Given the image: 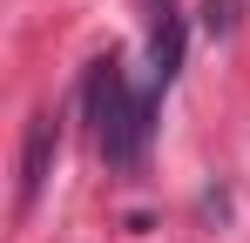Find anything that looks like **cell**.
I'll return each mask as SVG.
<instances>
[{"instance_id": "obj_2", "label": "cell", "mask_w": 250, "mask_h": 243, "mask_svg": "<svg viewBox=\"0 0 250 243\" xmlns=\"http://www.w3.org/2000/svg\"><path fill=\"white\" fill-rule=\"evenodd\" d=\"M54 156H61V115H54V108H34L27 142H21V189H14V216H27V209L41 202L47 176H54Z\"/></svg>"}, {"instance_id": "obj_1", "label": "cell", "mask_w": 250, "mask_h": 243, "mask_svg": "<svg viewBox=\"0 0 250 243\" xmlns=\"http://www.w3.org/2000/svg\"><path fill=\"white\" fill-rule=\"evenodd\" d=\"M82 101H88V122H95V149H102V162L135 176L142 156H149V135H156V101L128 88V68H122L115 47L88 61Z\"/></svg>"}, {"instance_id": "obj_3", "label": "cell", "mask_w": 250, "mask_h": 243, "mask_svg": "<svg viewBox=\"0 0 250 243\" xmlns=\"http://www.w3.org/2000/svg\"><path fill=\"white\" fill-rule=\"evenodd\" d=\"M237 14H244L237 0H209V7H203V27H209V34H230V27H237Z\"/></svg>"}, {"instance_id": "obj_4", "label": "cell", "mask_w": 250, "mask_h": 243, "mask_svg": "<svg viewBox=\"0 0 250 243\" xmlns=\"http://www.w3.org/2000/svg\"><path fill=\"white\" fill-rule=\"evenodd\" d=\"M163 20H183V7L176 0H149V27H163Z\"/></svg>"}]
</instances>
